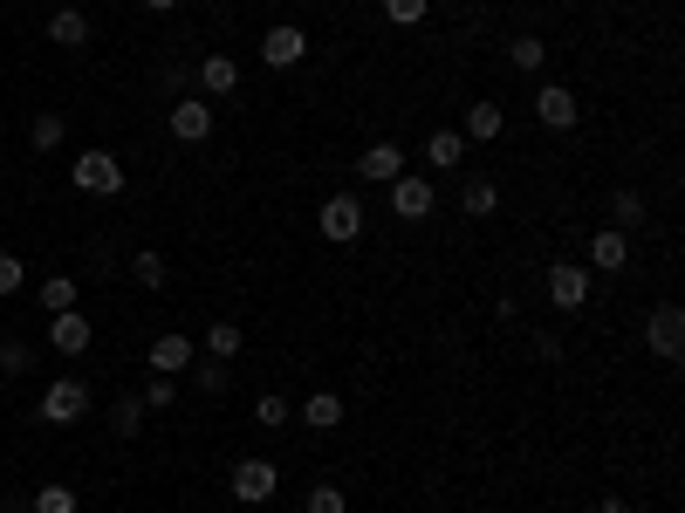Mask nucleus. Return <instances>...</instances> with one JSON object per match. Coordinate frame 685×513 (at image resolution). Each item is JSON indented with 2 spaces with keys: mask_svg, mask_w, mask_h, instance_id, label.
Instances as JSON below:
<instances>
[{
  "mask_svg": "<svg viewBox=\"0 0 685 513\" xmlns=\"http://www.w3.org/2000/svg\"><path fill=\"white\" fill-rule=\"evenodd\" d=\"M75 192H90V199H117L123 192V165H117V151H75Z\"/></svg>",
  "mask_w": 685,
  "mask_h": 513,
  "instance_id": "f257e3e1",
  "label": "nucleus"
},
{
  "mask_svg": "<svg viewBox=\"0 0 685 513\" xmlns=\"http://www.w3.org/2000/svg\"><path fill=\"white\" fill-rule=\"evenodd\" d=\"M90 418V383L83 377H56L42 391V425H83Z\"/></svg>",
  "mask_w": 685,
  "mask_h": 513,
  "instance_id": "f03ea898",
  "label": "nucleus"
},
{
  "mask_svg": "<svg viewBox=\"0 0 685 513\" xmlns=\"http://www.w3.org/2000/svg\"><path fill=\"white\" fill-rule=\"evenodd\" d=\"M316 234L322 240H336V247H350L364 234V199L357 192H336V199H322V213H316Z\"/></svg>",
  "mask_w": 685,
  "mask_h": 513,
  "instance_id": "7ed1b4c3",
  "label": "nucleus"
},
{
  "mask_svg": "<svg viewBox=\"0 0 685 513\" xmlns=\"http://www.w3.org/2000/svg\"><path fill=\"white\" fill-rule=\"evenodd\" d=\"M645 343H651L658 363H678V349H685V308H678V301H658V308H651Z\"/></svg>",
  "mask_w": 685,
  "mask_h": 513,
  "instance_id": "20e7f679",
  "label": "nucleus"
},
{
  "mask_svg": "<svg viewBox=\"0 0 685 513\" xmlns=\"http://www.w3.org/2000/svg\"><path fill=\"white\" fill-rule=\"evenodd\" d=\"M226 486H234V500H240V506H268L274 493H282V473H274V458H240Z\"/></svg>",
  "mask_w": 685,
  "mask_h": 513,
  "instance_id": "39448f33",
  "label": "nucleus"
},
{
  "mask_svg": "<svg viewBox=\"0 0 685 513\" xmlns=\"http://www.w3.org/2000/svg\"><path fill=\"white\" fill-rule=\"evenodd\" d=\"M548 301L563 308V315H582V308H590V267L582 261H555L548 267Z\"/></svg>",
  "mask_w": 685,
  "mask_h": 513,
  "instance_id": "423d86ee",
  "label": "nucleus"
},
{
  "mask_svg": "<svg viewBox=\"0 0 685 513\" xmlns=\"http://www.w3.org/2000/svg\"><path fill=\"white\" fill-rule=\"evenodd\" d=\"M433 205H439V192H433V178H425V171H398L391 178V213L398 219H425Z\"/></svg>",
  "mask_w": 685,
  "mask_h": 513,
  "instance_id": "0eeeda50",
  "label": "nucleus"
},
{
  "mask_svg": "<svg viewBox=\"0 0 685 513\" xmlns=\"http://www.w3.org/2000/svg\"><path fill=\"white\" fill-rule=\"evenodd\" d=\"M302 56H309V35H302L295 21H274V28L261 35V62L268 69H295Z\"/></svg>",
  "mask_w": 685,
  "mask_h": 513,
  "instance_id": "6e6552de",
  "label": "nucleus"
},
{
  "mask_svg": "<svg viewBox=\"0 0 685 513\" xmlns=\"http://www.w3.org/2000/svg\"><path fill=\"white\" fill-rule=\"evenodd\" d=\"M172 138L179 144H206L213 138V103L206 96H179L172 103Z\"/></svg>",
  "mask_w": 685,
  "mask_h": 513,
  "instance_id": "1a4fd4ad",
  "label": "nucleus"
},
{
  "mask_svg": "<svg viewBox=\"0 0 685 513\" xmlns=\"http://www.w3.org/2000/svg\"><path fill=\"white\" fill-rule=\"evenodd\" d=\"M535 117L548 123V131H576L582 103H576V90H563V83H542V90H535Z\"/></svg>",
  "mask_w": 685,
  "mask_h": 513,
  "instance_id": "9d476101",
  "label": "nucleus"
},
{
  "mask_svg": "<svg viewBox=\"0 0 685 513\" xmlns=\"http://www.w3.org/2000/svg\"><path fill=\"white\" fill-rule=\"evenodd\" d=\"M192 356H199V343L172 329V336L151 343V377H186V370H192Z\"/></svg>",
  "mask_w": 685,
  "mask_h": 513,
  "instance_id": "9b49d317",
  "label": "nucleus"
},
{
  "mask_svg": "<svg viewBox=\"0 0 685 513\" xmlns=\"http://www.w3.org/2000/svg\"><path fill=\"white\" fill-rule=\"evenodd\" d=\"M48 343H56V356H83V349L96 343V322L75 315V308H62V315L48 322Z\"/></svg>",
  "mask_w": 685,
  "mask_h": 513,
  "instance_id": "f8f14e48",
  "label": "nucleus"
},
{
  "mask_svg": "<svg viewBox=\"0 0 685 513\" xmlns=\"http://www.w3.org/2000/svg\"><path fill=\"white\" fill-rule=\"evenodd\" d=\"M500 131H507L500 103H494V96H473V110H466V123H460V138H466V144H494Z\"/></svg>",
  "mask_w": 685,
  "mask_h": 513,
  "instance_id": "ddd939ff",
  "label": "nucleus"
},
{
  "mask_svg": "<svg viewBox=\"0 0 685 513\" xmlns=\"http://www.w3.org/2000/svg\"><path fill=\"white\" fill-rule=\"evenodd\" d=\"M192 83H199V96H234V90H240V62H234V56H206Z\"/></svg>",
  "mask_w": 685,
  "mask_h": 513,
  "instance_id": "4468645a",
  "label": "nucleus"
},
{
  "mask_svg": "<svg viewBox=\"0 0 685 513\" xmlns=\"http://www.w3.org/2000/svg\"><path fill=\"white\" fill-rule=\"evenodd\" d=\"M398 171H404V151H398V144H370L364 158H357V178H364V186H391Z\"/></svg>",
  "mask_w": 685,
  "mask_h": 513,
  "instance_id": "2eb2a0df",
  "label": "nucleus"
},
{
  "mask_svg": "<svg viewBox=\"0 0 685 513\" xmlns=\"http://www.w3.org/2000/svg\"><path fill=\"white\" fill-rule=\"evenodd\" d=\"M590 267H597V274L630 267V234H617V226H611V234H597V240H590Z\"/></svg>",
  "mask_w": 685,
  "mask_h": 513,
  "instance_id": "dca6fc26",
  "label": "nucleus"
},
{
  "mask_svg": "<svg viewBox=\"0 0 685 513\" xmlns=\"http://www.w3.org/2000/svg\"><path fill=\"white\" fill-rule=\"evenodd\" d=\"M425 165H433V171H460L466 165V138L460 131H433V138H425Z\"/></svg>",
  "mask_w": 685,
  "mask_h": 513,
  "instance_id": "f3484780",
  "label": "nucleus"
},
{
  "mask_svg": "<svg viewBox=\"0 0 685 513\" xmlns=\"http://www.w3.org/2000/svg\"><path fill=\"white\" fill-rule=\"evenodd\" d=\"M48 41H56V48H83L90 41V14H75V8L48 14Z\"/></svg>",
  "mask_w": 685,
  "mask_h": 513,
  "instance_id": "a211bd4d",
  "label": "nucleus"
},
{
  "mask_svg": "<svg viewBox=\"0 0 685 513\" xmlns=\"http://www.w3.org/2000/svg\"><path fill=\"white\" fill-rule=\"evenodd\" d=\"M494 205H500V192H494V178H466V186H460V213H466V219H487V213H494Z\"/></svg>",
  "mask_w": 685,
  "mask_h": 513,
  "instance_id": "6ab92c4d",
  "label": "nucleus"
},
{
  "mask_svg": "<svg viewBox=\"0 0 685 513\" xmlns=\"http://www.w3.org/2000/svg\"><path fill=\"white\" fill-rule=\"evenodd\" d=\"M302 425H316V431H336V425H343V397H336V391H316L309 404H302Z\"/></svg>",
  "mask_w": 685,
  "mask_h": 513,
  "instance_id": "aec40b11",
  "label": "nucleus"
},
{
  "mask_svg": "<svg viewBox=\"0 0 685 513\" xmlns=\"http://www.w3.org/2000/svg\"><path fill=\"white\" fill-rule=\"evenodd\" d=\"M611 219H617V234H638V226H645V192L617 186V192H611Z\"/></svg>",
  "mask_w": 685,
  "mask_h": 513,
  "instance_id": "412c9836",
  "label": "nucleus"
},
{
  "mask_svg": "<svg viewBox=\"0 0 685 513\" xmlns=\"http://www.w3.org/2000/svg\"><path fill=\"white\" fill-rule=\"evenodd\" d=\"M206 356H213V363H234V356H240V322L220 315V322L206 329Z\"/></svg>",
  "mask_w": 685,
  "mask_h": 513,
  "instance_id": "4be33fe9",
  "label": "nucleus"
},
{
  "mask_svg": "<svg viewBox=\"0 0 685 513\" xmlns=\"http://www.w3.org/2000/svg\"><path fill=\"white\" fill-rule=\"evenodd\" d=\"M507 62H515V69H521V75H535V69H542V62H548V41H535V35H521V41H515V48H507Z\"/></svg>",
  "mask_w": 685,
  "mask_h": 513,
  "instance_id": "5701e85b",
  "label": "nucleus"
},
{
  "mask_svg": "<svg viewBox=\"0 0 685 513\" xmlns=\"http://www.w3.org/2000/svg\"><path fill=\"white\" fill-rule=\"evenodd\" d=\"M110 431H117V439H138V431H144V404H138V397H117Z\"/></svg>",
  "mask_w": 685,
  "mask_h": 513,
  "instance_id": "b1692460",
  "label": "nucleus"
},
{
  "mask_svg": "<svg viewBox=\"0 0 685 513\" xmlns=\"http://www.w3.org/2000/svg\"><path fill=\"white\" fill-rule=\"evenodd\" d=\"M42 308H48V315L75 308V281H69V274H48V281H42Z\"/></svg>",
  "mask_w": 685,
  "mask_h": 513,
  "instance_id": "393cba45",
  "label": "nucleus"
},
{
  "mask_svg": "<svg viewBox=\"0 0 685 513\" xmlns=\"http://www.w3.org/2000/svg\"><path fill=\"white\" fill-rule=\"evenodd\" d=\"M62 138H69V123H62L56 110H42V117H35V131H28V144H35V151H56Z\"/></svg>",
  "mask_w": 685,
  "mask_h": 513,
  "instance_id": "a878e982",
  "label": "nucleus"
},
{
  "mask_svg": "<svg viewBox=\"0 0 685 513\" xmlns=\"http://www.w3.org/2000/svg\"><path fill=\"white\" fill-rule=\"evenodd\" d=\"M131 281H138V288H165V261H158V253H131Z\"/></svg>",
  "mask_w": 685,
  "mask_h": 513,
  "instance_id": "bb28decb",
  "label": "nucleus"
},
{
  "mask_svg": "<svg viewBox=\"0 0 685 513\" xmlns=\"http://www.w3.org/2000/svg\"><path fill=\"white\" fill-rule=\"evenodd\" d=\"M425 8H433V0H385V21H391V28H418Z\"/></svg>",
  "mask_w": 685,
  "mask_h": 513,
  "instance_id": "cd10ccee",
  "label": "nucleus"
},
{
  "mask_svg": "<svg viewBox=\"0 0 685 513\" xmlns=\"http://www.w3.org/2000/svg\"><path fill=\"white\" fill-rule=\"evenodd\" d=\"M35 513H75V486H42V493H35Z\"/></svg>",
  "mask_w": 685,
  "mask_h": 513,
  "instance_id": "c85d7f7f",
  "label": "nucleus"
},
{
  "mask_svg": "<svg viewBox=\"0 0 685 513\" xmlns=\"http://www.w3.org/2000/svg\"><path fill=\"white\" fill-rule=\"evenodd\" d=\"M253 425H268V431H282V425H288V397H274V391H268L261 404H253Z\"/></svg>",
  "mask_w": 685,
  "mask_h": 513,
  "instance_id": "c756f323",
  "label": "nucleus"
},
{
  "mask_svg": "<svg viewBox=\"0 0 685 513\" xmlns=\"http://www.w3.org/2000/svg\"><path fill=\"white\" fill-rule=\"evenodd\" d=\"M172 397H179V391H172V377H151L144 391H138V404H144V410H172Z\"/></svg>",
  "mask_w": 685,
  "mask_h": 513,
  "instance_id": "7c9ffc66",
  "label": "nucleus"
},
{
  "mask_svg": "<svg viewBox=\"0 0 685 513\" xmlns=\"http://www.w3.org/2000/svg\"><path fill=\"white\" fill-rule=\"evenodd\" d=\"M21 281H28L21 253H0V301H8V295H21Z\"/></svg>",
  "mask_w": 685,
  "mask_h": 513,
  "instance_id": "2f4dec72",
  "label": "nucleus"
},
{
  "mask_svg": "<svg viewBox=\"0 0 685 513\" xmlns=\"http://www.w3.org/2000/svg\"><path fill=\"white\" fill-rule=\"evenodd\" d=\"M192 383H199L206 397H220V391H226V363H199V356H192Z\"/></svg>",
  "mask_w": 685,
  "mask_h": 513,
  "instance_id": "473e14b6",
  "label": "nucleus"
},
{
  "mask_svg": "<svg viewBox=\"0 0 685 513\" xmlns=\"http://www.w3.org/2000/svg\"><path fill=\"white\" fill-rule=\"evenodd\" d=\"M309 513H350L343 486H309Z\"/></svg>",
  "mask_w": 685,
  "mask_h": 513,
  "instance_id": "72a5a7b5",
  "label": "nucleus"
},
{
  "mask_svg": "<svg viewBox=\"0 0 685 513\" xmlns=\"http://www.w3.org/2000/svg\"><path fill=\"white\" fill-rule=\"evenodd\" d=\"M28 363H35V349H28V343H0V377H21Z\"/></svg>",
  "mask_w": 685,
  "mask_h": 513,
  "instance_id": "f704fd0d",
  "label": "nucleus"
},
{
  "mask_svg": "<svg viewBox=\"0 0 685 513\" xmlns=\"http://www.w3.org/2000/svg\"><path fill=\"white\" fill-rule=\"evenodd\" d=\"M144 8H151V14H172V8H179V0H144Z\"/></svg>",
  "mask_w": 685,
  "mask_h": 513,
  "instance_id": "c9c22d12",
  "label": "nucleus"
}]
</instances>
